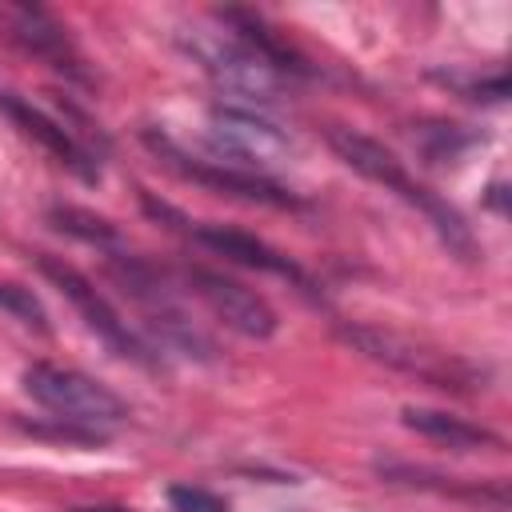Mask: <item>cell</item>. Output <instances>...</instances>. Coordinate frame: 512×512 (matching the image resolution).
<instances>
[{
  "mask_svg": "<svg viewBox=\"0 0 512 512\" xmlns=\"http://www.w3.org/2000/svg\"><path fill=\"white\" fill-rule=\"evenodd\" d=\"M432 76L444 80L448 88H456L464 100L500 104V100L508 96V76H504V72H496V76H472V80H464V76H456V72H432Z\"/></svg>",
  "mask_w": 512,
  "mask_h": 512,
  "instance_id": "18",
  "label": "cell"
},
{
  "mask_svg": "<svg viewBox=\"0 0 512 512\" xmlns=\"http://www.w3.org/2000/svg\"><path fill=\"white\" fill-rule=\"evenodd\" d=\"M32 260H36V272L80 312V320H84L116 356H124V360H132V364H140V368H156L152 344H148L140 332L128 328V320L108 304V296H104L76 264H68L64 256H52V252H36Z\"/></svg>",
  "mask_w": 512,
  "mask_h": 512,
  "instance_id": "5",
  "label": "cell"
},
{
  "mask_svg": "<svg viewBox=\"0 0 512 512\" xmlns=\"http://www.w3.org/2000/svg\"><path fill=\"white\" fill-rule=\"evenodd\" d=\"M48 220H52L64 236H76V240H84V244L100 248L104 256L124 248L120 232H116L104 216H96V212H88V208H76V204H52V208H48Z\"/></svg>",
  "mask_w": 512,
  "mask_h": 512,
  "instance_id": "16",
  "label": "cell"
},
{
  "mask_svg": "<svg viewBox=\"0 0 512 512\" xmlns=\"http://www.w3.org/2000/svg\"><path fill=\"white\" fill-rule=\"evenodd\" d=\"M72 512H128V508H72Z\"/></svg>",
  "mask_w": 512,
  "mask_h": 512,
  "instance_id": "22",
  "label": "cell"
},
{
  "mask_svg": "<svg viewBox=\"0 0 512 512\" xmlns=\"http://www.w3.org/2000/svg\"><path fill=\"white\" fill-rule=\"evenodd\" d=\"M0 24H4V36L24 48L28 56H36L40 64H48L52 72H60L64 80L72 84H92L88 68H84V56L76 52L68 28L40 4H0Z\"/></svg>",
  "mask_w": 512,
  "mask_h": 512,
  "instance_id": "9",
  "label": "cell"
},
{
  "mask_svg": "<svg viewBox=\"0 0 512 512\" xmlns=\"http://www.w3.org/2000/svg\"><path fill=\"white\" fill-rule=\"evenodd\" d=\"M400 420H404V428H412V432H420V436H428V440H436V444H444L452 452L504 448V436H496L492 428L472 424V420L452 416V412H440V408H416V404H408L400 412Z\"/></svg>",
  "mask_w": 512,
  "mask_h": 512,
  "instance_id": "15",
  "label": "cell"
},
{
  "mask_svg": "<svg viewBox=\"0 0 512 512\" xmlns=\"http://www.w3.org/2000/svg\"><path fill=\"white\" fill-rule=\"evenodd\" d=\"M168 504H172V512H228V500H220L216 492H208L200 484H172Z\"/></svg>",
  "mask_w": 512,
  "mask_h": 512,
  "instance_id": "20",
  "label": "cell"
},
{
  "mask_svg": "<svg viewBox=\"0 0 512 512\" xmlns=\"http://www.w3.org/2000/svg\"><path fill=\"white\" fill-rule=\"evenodd\" d=\"M140 140L160 164H168L184 180H196L200 188H212L220 196H236V200H248V204H268V208H304V200L292 188H284L280 180L256 176V172H240V168H228V164H216V160H200V156L184 152L160 128H144Z\"/></svg>",
  "mask_w": 512,
  "mask_h": 512,
  "instance_id": "7",
  "label": "cell"
},
{
  "mask_svg": "<svg viewBox=\"0 0 512 512\" xmlns=\"http://www.w3.org/2000/svg\"><path fill=\"white\" fill-rule=\"evenodd\" d=\"M0 112H4L24 136H32L44 152H52L68 172H76L84 184H96V180H100V164H96V156H92L84 144H76L72 132H68L60 120H52L48 112H40L36 104H28V100L16 96V92H0Z\"/></svg>",
  "mask_w": 512,
  "mask_h": 512,
  "instance_id": "12",
  "label": "cell"
},
{
  "mask_svg": "<svg viewBox=\"0 0 512 512\" xmlns=\"http://www.w3.org/2000/svg\"><path fill=\"white\" fill-rule=\"evenodd\" d=\"M424 132H432V136H436V144H428V148H424V156H428L432 164H436V160H444V156L452 160V156H460V152L472 144V136H468V132H460L456 124H432V128H424Z\"/></svg>",
  "mask_w": 512,
  "mask_h": 512,
  "instance_id": "21",
  "label": "cell"
},
{
  "mask_svg": "<svg viewBox=\"0 0 512 512\" xmlns=\"http://www.w3.org/2000/svg\"><path fill=\"white\" fill-rule=\"evenodd\" d=\"M24 392L44 404L48 412H56L60 420H72V424H88V428H108V424H120L128 420V404L100 380L76 372V368H60V364H48V360H36L24 368Z\"/></svg>",
  "mask_w": 512,
  "mask_h": 512,
  "instance_id": "6",
  "label": "cell"
},
{
  "mask_svg": "<svg viewBox=\"0 0 512 512\" xmlns=\"http://www.w3.org/2000/svg\"><path fill=\"white\" fill-rule=\"evenodd\" d=\"M20 428L28 432V436H44V440H64V444H80V448H100V444H108V432H100V428H88V424H72V420H52V424H24L20 420Z\"/></svg>",
  "mask_w": 512,
  "mask_h": 512,
  "instance_id": "17",
  "label": "cell"
},
{
  "mask_svg": "<svg viewBox=\"0 0 512 512\" xmlns=\"http://www.w3.org/2000/svg\"><path fill=\"white\" fill-rule=\"evenodd\" d=\"M324 136H328L332 152H336L352 172H360L364 180H372V184L396 192L404 204H412V208L436 228V236L448 244L452 256L476 260V236H472V228L464 224V216H460L440 192H432V188H424L420 180H412L408 168L396 160V152H388L380 140H372V136H364V132H356V128H344V124H328Z\"/></svg>",
  "mask_w": 512,
  "mask_h": 512,
  "instance_id": "1",
  "label": "cell"
},
{
  "mask_svg": "<svg viewBox=\"0 0 512 512\" xmlns=\"http://www.w3.org/2000/svg\"><path fill=\"white\" fill-rule=\"evenodd\" d=\"M340 336L348 344H356L364 356L396 368V372H408L432 388H444V392H472L476 388V368L448 356V352H436V348H424L400 332H384V328H372V324H344Z\"/></svg>",
  "mask_w": 512,
  "mask_h": 512,
  "instance_id": "8",
  "label": "cell"
},
{
  "mask_svg": "<svg viewBox=\"0 0 512 512\" xmlns=\"http://www.w3.org/2000/svg\"><path fill=\"white\" fill-rule=\"evenodd\" d=\"M376 476L400 488H420V492H436L472 508H488V512H508V484L504 480H460V476H440L416 464H400V460H376Z\"/></svg>",
  "mask_w": 512,
  "mask_h": 512,
  "instance_id": "13",
  "label": "cell"
},
{
  "mask_svg": "<svg viewBox=\"0 0 512 512\" xmlns=\"http://www.w3.org/2000/svg\"><path fill=\"white\" fill-rule=\"evenodd\" d=\"M0 308L12 312L20 324H28V328H36V332H48V312H44V304H40L28 288L0 284Z\"/></svg>",
  "mask_w": 512,
  "mask_h": 512,
  "instance_id": "19",
  "label": "cell"
},
{
  "mask_svg": "<svg viewBox=\"0 0 512 512\" xmlns=\"http://www.w3.org/2000/svg\"><path fill=\"white\" fill-rule=\"evenodd\" d=\"M180 48L212 76V84L220 92L232 96V104H244V108H272L284 100V76L272 72L252 48H244L228 28H184L180 32Z\"/></svg>",
  "mask_w": 512,
  "mask_h": 512,
  "instance_id": "3",
  "label": "cell"
},
{
  "mask_svg": "<svg viewBox=\"0 0 512 512\" xmlns=\"http://www.w3.org/2000/svg\"><path fill=\"white\" fill-rule=\"evenodd\" d=\"M208 144H212V160L216 164H228V168H240V172H256V176H272L292 156V140H288V132L280 124H272L264 112L232 104V100L212 104V112H208Z\"/></svg>",
  "mask_w": 512,
  "mask_h": 512,
  "instance_id": "4",
  "label": "cell"
},
{
  "mask_svg": "<svg viewBox=\"0 0 512 512\" xmlns=\"http://www.w3.org/2000/svg\"><path fill=\"white\" fill-rule=\"evenodd\" d=\"M184 236H188L192 244H200V248H212L216 256H224V260H232V264H240V268H256V272L280 276V280H288L292 288H300L304 296H320L316 280H312L292 256L276 252L272 244L256 240L252 232H240V228H228V224H196V220H188V224H184Z\"/></svg>",
  "mask_w": 512,
  "mask_h": 512,
  "instance_id": "11",
  "label": "cell"
},
{
  "mask_svg": "<svg viewBox=\"0 0 512 512\" xmlns=\"http://www.w3.org/2000/svg\"><path fill=\"white\" fill-rule=\"evenodd\" d=\"M104 272L140 308L156 344H164L168 352H180L188 360H212V352H216L212 340L192 324V316L184 312V304L176 300V292L160 268H152L144 256H132L128 248H120V252L104 256Z\"/></svg>",
  "mask_w": 512,
  "mask_h": 512,
  "instance_id": "2",
  "label": "cell"
},
{
  "mask_svg": "<svg viewBox=\"0 0 512 512\" xmlns=\"http://www.w3.org/2000/svg\"><path fill=\"white\" fill-rule=\"evenodd\" d=\"M216 20H220V28H228L244 48H252L284 80H308V76H316V68L308 64V56L296 52L260 12H252V8H220Z\"/></svg>",
  "mask_w": 512,
  "mask_h": 512,
  "instance_id": "14",
  "label": "cell"
},
{
  "mask_svg": "<svg viewBox=\"0 0 512 512\" xmlns=\"http://www.w3.org/2000/svg\"><path fill=\"white\" fill-rule=\"evenodd\" d=\"M184 284L228 324L236 328L240 336H252V340H268L276 332V312L264 296H256L252 288H244L240 280L224 276V272H212L204 264H184L180 268Z\"/></svg>",
  "mask_w": 512,
  "mask_h": 512,
  "instance_id": "10",
  "label": "cell"
}]
</instances>
